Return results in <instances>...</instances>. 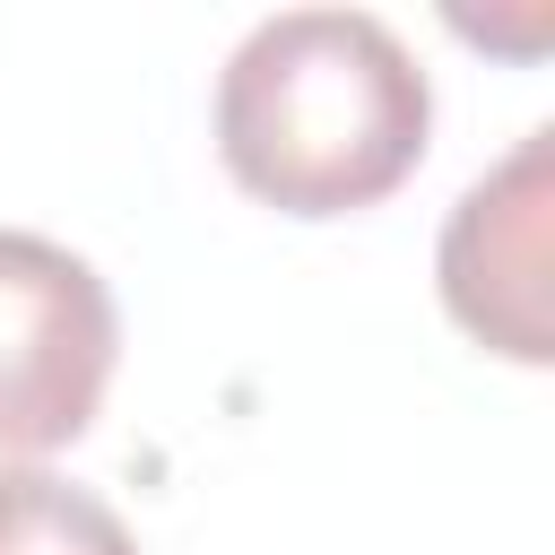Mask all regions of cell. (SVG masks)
I'll return each instance as SVG.
<instances>
[{
	"label": "cell",
	"mask_w": 555,
	"mask_h": 555,
	"mask_svg": "<svg viewBox=\"0 0 555 555\" xmlns=\"http://www.w3.org/2000/svg\"><path fill=\"white\" fill-rule=\"evenodd\" d=\"M434 139V78L373 9H278L217 69V156L278 217L390 199Z\"/></svg>",
	"instance_id": "obj_1"
},
{
	"label": "cell",
	"mask_w": 555,
	"mask_h": 555,
	"mask_svg": "<svg viewBox=\"0 0 555 555\" xmlns=\"http://www.w3.org/2000/svg\"><path fill=\"white\" fill-rule=\"evenodd\" d=\"M113 286L52 234L0 225V460L69 451L113 382Z\"/></svg>",
	"instance_id": "obj_2"
},
{
	"label": "cell",
	"mask_w": 555,
	"mask_h": 555,
	"mask_svg": "<svg viewBox=\"0 0 555 555\" xmlns=\"http://www.w3.org/2000/svg\"><path fill=\"white\" fill-rule=\"evenodd\" d=\"M546 225H555V130H529L486 182L460 191L434 278H442V312L512 356V364H546L555 356V321H546Z\"/></svg>",
	"instance_id": "obj_3"
},
{
	"label": "cell",
	"mask_w": 555,
	"mask_h": 555,
	"mask_svg": "<svg viewBox=\"0 0 555 555\" xmlns=\"http://www.w3.org/2000/svg\"><path fill=\"white\" fill-rule=\"evenodd\" d=\"M0 555H139L121 512L35 460H0Z\"/></svg>",
	"instance_id": "obj_4"
}]
</instances>
